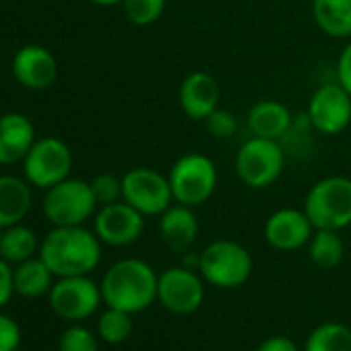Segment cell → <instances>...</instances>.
I'll return each mask as SVG.
<instances>
[{"mask_svg":"<svg viewBox=\"0 0 351 351\" xmlns=\"http://www.w3.org/2000/svg\"><path fill=\"white\" fill-rule=\"evenodd\" d=\"M40 258L56 277L89 275L101 261V240L83 226H54L40 244Z\"/></svg>","mask_w":351,"mask_h":351,"instance_id":"obj_1","label":"cell"},{"mask_svg":"<svg viewBox=\"0 0 351 351\" xmlns=\"http://www.w3.org/2000/svg\"><path fill=\"white\" fill-rule=\"evenodd\" d=\"M155 269L141 258H122L114 263L101 277V300L108 308L130 314L147 310L157 300Z\"/></svg>","mask_w":351,"mask_h":351,"instance_id":"obj_2","label":"cell"},{"mask_svg":"<svg viewBox=\"0 0 351 351\" xmlns=\"http://www.w3.org/2000/svg\"><path fill=\"white\" fill-rule=\"evenodd\" d=\"M167 180L173 203L197 209L215 195L219 171L211 157L203 153H184L169 167Z\"/></svg>","mask_w":351,"mask_h":351,"instance_id":"obj_3","label":"cell"},{"mask_svg":"<svg viewBox=\"0 0 351 351\" xmlns=\"http://www.w3.org/2000/svg\"><path fill=\"white\" fill-rule=\"evenodd\" d=\"M314 230L341 232L351 226V178L326 176L310 186L304 207Z\"/></svg>","mask_w":351,"mask_h":351,"instance_id":"obj_4","label":"cell"},{"mask_svg":"<svg viewBox=\"0 0 351 351\" xmlns=\"http://www.w3.org/2000/svg\"><path fill=\"white\" fill-rule=\"evenodd\" d=\"M254 263L246 246L234 240H215L199 254L197 271L205 283L219 289L242 287L252 275Z\"/></svg>","mask_w":351,"mask_h":351,"instance_id":"obj_5","label":"cell"},{"mask_svg":"<svg viewBox=\"0 0 351 351\" xmlns=\"http://www.w3.org/2000/svg\"><path fill=\"white\" fill-rule=\"evenodd\" d=\"M285 169V153L279 141L250 136L236 153V173L244 186L265 191L273 186Z\"/></svg>","mask_w":351,"mask_h":351,"instance_id":"obj_6","label":"cell"},{"mask_svg":"<svg viewBox=\"0 0 351 351\" xmlns=\"http://www.w3.org/2000/svg\"><path fill=\"white\" fill-rule=\"evenodd\" d=\"M97 209L91 184L79 178H66L48 189L44 199V215L56 228L83 226Z\"/></svg>","mask_w":351,"mask_h":351,"instance_id":"obj_7","label":"cell"},{"mask_svg":"<svg viewBox=\"0 0 351 351\" xmlns=\"http://www.w3.org/2000/svg\"><path fill=\"white\" fill-rule=\"evenodd\" d=\"M122 201L145 217H159L173 205L167 176L153 167H132L122 176Z\"/></svg>","mask_w":351,"mask_h":351,"instance_id":"obj_8","label":"cell"},{"mask_svg":"<svg viewBox=\"0 0 351 351\" xmlns=\"http://www.w3.org/2000/svg\"><path fill=\"white\" fill-rule=\"evenodd\" d=\"M71 167H73V153L69 145L56 136H44L36 141L23 159V173L27 182L46 191L66 180Z\"/></svg>","mask_w":351,"mask_h":351,"instance_id":"obj_9","label":"cell"},{"mask_svg":"<svg viewBox=\"0 0 351 351\" xmlns=\"http://www.w3.org/2000/svg\"><path fill=\"white\" fill-rule=\"evenodd\" d=\"M157 302L171 314H193L205 302V279L191 267H169L159 273Z\"/></svg>","mask_w":351,"mask_h":351,"instance_id":"obj_10","label":"cell"},{"mask_svg":"<svg viewBox=\"0 0 351 351\" xmlns=\"http://www.w3.org/2000/svg\"><path fill=\"white\" fill-rule=\"evenodd\" d=\"M48 300L54 314L71 322L89 318L97 312L99 304L104 302L99 285L87 275L58 277V281L52 285L48 293Z\"/></svg>","mask_w":351,"mask_h":351,"instance_id":"obj_11","label":"cell"},{"mask_svg":"<svg viewBox=\"0 0 351 351\" xmlns=\"http://www.w3.org/2000/svg\"><path fill=\"white\" fill-rule=\"evenodd\" d=\"M308 124L322 136H337L351 124V95L335 81L314 89L306 110Z\"/></svg>","mask_w":351,"mask_h":351,"instance_id":"obj_12","label":"cell"},{"mask_svg":"<svg viewBox=\"0 0 351 351\" xmlns=\"http://www.w3.org/2000/svg\"><path fill=\"white\" fill-rule=\"evenodd\" d=\"M93 232L108 246H130L145 232V215L130 207L126 201L104 205L95 211Z\"/></svg>","mask_w":351,"mask_h":351,"instance_id":"obj_13","label":"cell"},{"mask_svg":"<svg viewBox=\"0 0 351 351\" xmlns=\"http://www.w3.org/2000/svg\"><path fill=\"white\" fill-rule=\"evenodd\" d=\"M314 226L304 209L283 207L273 211L265 221V240L279 252H293L308 246Z\"/></svg>","mask_w":351,"mask_h":351,"instance_id":"obj_14","label":"cell"},{"mask_svg":"<svg viewBox=\"0 0 351 351\" xmlns=\"http://www.w3.org/2000/svg\"><path fill=\"white\" fill-rule=\"evenodd\" d=\"M221 101L219 81L205 71L189 73L178 87V104L186 118L195 122H205Z\"/></svg>","mask_w":351,"mask_h":351,"instance_id":"obj_15","label":"cell"},{"mask_svg":"<svg viewBox=\"0 0 351 351\" xmlns=\"http://www.w3.org/2000/svg\"><path fill=\"white\" fill-rule=\"evenodd\" d=\"M13 75L23 87L44 91L56 83L58 62L44 46H23L13 58Z\"/></svg>","mask_w":351,"mask_h":351,"instance_id":"obj_16","label":"cell"},{"mask_svg":"<svg viewBox=\"0 0 351 351\" xmlns=\"http://www.w3.org/2000/svg\"><path fill=\"white\" fill-rule=\"evenodd\" d=\"M199 217L193 207L169 205L159 215V238L173 252H186L199 238Z\"/></svg>","mask_w":351,"mask_h":351,"instance_id":"obj_17","label":"cell"},{"mask_svg":"<svg viewBox=\"0 0 351 351\" xmlns=\"http://www.w3.org/2000/svg\"><path fill=\"white\" fill-rule=\"evenodd\" d=\"M36 143V128L32 120L19 112L0 116V165L23 161Z\"/></svg>","mask_w":351,"mask_h":351,"instance_id":"obj_18","label":"cell"},{"mask_svg":"<svg viewBox=\"0 0 351 351\" xmlns=\"http://www.w3.org/2000/svg\"><path fill=\"white\" fill-rule=\"evenodd\" d=\"M246 122L252 136L279 141L291 130L293 116L285 104L277 99H261L248 110Z\"/></svg>","mask_w":351,"mask_h":351,"instance_id":"obj_19","label":"cell"},{"mask_svg":"<svg viewBox=\"0 0 351 351\" xmlns=\"http://www.w3.org/2000/svg\"><path fill=\"white\" fill-rule=\"evenodd\" d=\"M32 209V189L17 176H0V230L23 221Z\"/></svg>","mask_w":351,"mask_h":351,"instance_id":"obj_20","label":"cell"},{"mask_svg":"<svg viewBox=\"0 0 351 351\" xmlns=\"http://www.w3.org/2000/svg\"><path fill=\"white\" fill-rule=\"evenodd\" d=\"M316 27L332 40H351V0H312Z\"/></svg>","mask_w":351,"mask_h":351,"instance_id":"obj_21","label":"cell"},{"mask_svg":"<svg viewBox=\"0 0 351 351\" xmlns=\"http://www.w3.org/2000/svg\"><path fill=\"white\" fill-rule=\"evenodd\" d=\"M13 277H15V293L36 300V298L50 293L54 273L48 269V265L40 256L38 258L32 256L19 263L17 269H13Z\"/></svg>","mask_w":351,"mask_h":351,"instance_id":"obj_22","label":"cell"},{"mask_svg":"<svg viewBox=\"0 0 351 351\" xmlns=\"http://www.w3.org/2000/svg\"><path fill=\"white\" fill-rule=\"evenodd\" d=\"M308 256L320 269H335L345 256V244L335 230H314L308 242Z\"/></svg>","mask_w":351,"mask_h":351,"instance_id":"obj_23","label":"cell"},{"mask_svg":"<svg viewBox=\"0 0 351 351\" xmlns=\"http://www.w3.org/2000/svg\"><path fill=\"white\" fill-rule=\"evenodd\" d=\"M38 250V238L36 234L25 228V226H11L7 230H3V244H0V256H3L7 263H23L27 258H32Z\"/></svg>","mask_w":351,"mask_h":351,"instance_id":"obj_24","label":"cell"},{"mask_svg":"<svg viewBox=\"0 0 351 351\" xmlns=\"http://www.w3.org/2000/svg\"><path fill=\"white\" fill-rule=\"evenodd\" d=\"M304 351H351V330L341 322H322L308 335Z\"/></svg>","mask_w":351,"mask_h":351,"instance_id":"obj_25","label":"cell"},{"mask_svg":"<svg viewBox=\"0 0 351 351\" xmlns=\"http://www.w3.org/2000/svg\"><path fill=\"white\" fill-rule=\"evenodd\" d=\"M97 335L108 345L124 343L132 335V314L118 308H106L97 320Z\"/></svg>","mask_w":351,"mask_h":351,"instance_id":"obj_26","label":"cell"},{"mask_svg":"<svg viewBox=\"0 0 351 351\" xmlns=\"http://www.w3.org/2000/svg\"><path fill=\"white\" fill-rule=\"evenodd\" d=\"M167 0H122L124 17L136 27H149L157 23L165 11Z\"/></svg>","mask_w":351,"mask_h":351,"instance_id":"obj_27","label":"cell"},{"mask_svg":"<svg viewBox=\"0 0 351 351\" xmlns=\"http://www.w3.org/2000/svg\"><path fill=\"white\" fill-rule=\"evenodd\" d=\"M58 349L60 351H99V345H97L95 335L89 328L81 324H73L62 332Z\"/></svg>","mask_w":351,"mask_h":351,"instance_id":"obj_28","label":"cell"},{"mask_svg":"<svg viewBox=\"0 0 351 351\" xmlns=\"http://www.w3.org/2000/svg\"><path fill=\"white\" fill-rule=\"evenodd\" d=\"M99 207L122 201V178L114 173H99L89 182Z\"/></svg>","mask_w":351,"mask_h":351,"instance_id":"obj_29","label":"cell"},{"mask_svg":"<svg viewBox=\"0 0 351 351\" xmlns=\"http://www.w3.org/2000/svg\"><path fill=\"white\" fill-rule=\"evenodd\" d=\"M205 126L209 130V134L217 141H228L236 134V128H238V120L236 116L230 112V110H223V108H217L207 120H205Z\"/></svg>","mask_w":351,"mask_h":351,"instance_id":"obj_30","label":"cell"},{"mask_svg":"<svg viewBox=\"0 0 351 351\" xmlns=\"http://www.w3.org/2000/svg\"><path fill=\"white\" fill-rule=\"evenodd\" d=\"M21 343V328L17 320L0 312V351H17Z\"/></svg>","mask_w":351,"mask_h":351,"instance_id":"obj_31","label":"cell"},{"mask_svg":"<svg viewBox=\"0 0 351 351\" xmlns=\"http://www.w3.org/2000/svg\"><path fill=\"white\" fill-rule=\"evenodd\" d=\"M337 83L351 95V40H347L337 58Z\"/></svg>","mask_w":351,"mask_h":351,"instance_id":"obj_32","label":"cell"},{"mask_svg":"<svg viewBox=\"0 0 351 351\" xmlns=\"http://www.w3.org/2000/svg\"><path fill=\"white\" fill-rule=\"evenodd\" d=\"M13 293H15V277H13L11 263H7L0 256V308L11 302Z\"/></svg>","mask_w":351,"mask_h":351,"instance_id":"obj_33","label":"cell"},{"mask_svg":"<svg viewBox=\"0 0 351 351\" xmlns=\"http://www.w3.org/2000/svg\"><path fill=\"white\" fill-rule=\"evenodd\" d=\"M256 351H300V347L295 345V341H291L285 335H273L267 337Z\"/></svg>","mask_w":351,"mask_h":351,"instance_id":"obj_34","label":"cell"},{"mask_svg":"<svg viewBox=\"0 0 351 351\" xmlns=\"http://www.w3.org/2000/svg\"><path fill=\"white\" fill-rule=\"evenodd\" d=\"M89 3L97 7H116V5H122V0H89Z\"/></svg>","mask_w":351,"mask_h":351,"instance_id":"obj_35","label":"cell"},{"mask_svg":"<svg viewBox=\"0 0 351 351\" xmlns=\"http://www.w3.org/2000/svg\"><path fill=\"white\" fill-rule=\"evenodd\" d=\"M0 244H3V230H0Z\"/></svg>","mask_w":351,"mask_h":351,"instance_id":"obj_36","label":"cell"}]
</instances>
